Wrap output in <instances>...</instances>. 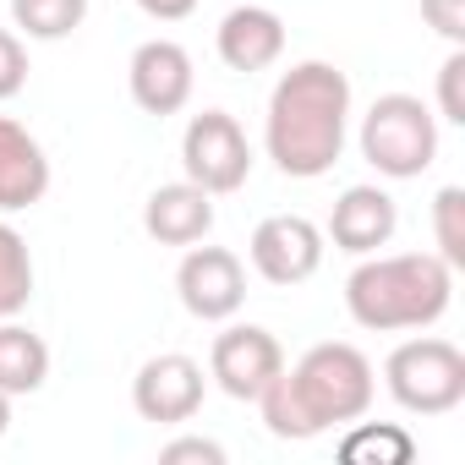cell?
Segmentation results:
<instances>
[{
	"mask_svg": "<svg viewBox=\"0 0 465 465\" xmlns=\"http://www.w3.org/2000/svg\"><path fill=\"white\" fill-rule=\"evenodd\" d=\"M126 83H132L137 110H148V115H175V110H186L197 72H192V55H186L175 39H148V45L132 50Z\"/></svg>",
	"mask_w": 465,
	"mask_h": 465,
	"instance_id": "11",
	"label": "cell"
},
{
	"mask_svg": "<svg viewBox=\"0 0 465 465\" xmlns=\"http://www.w3.org/2000/svg\"><path fill=\"white\" fill-rule=\"evenodd\" d=\"M50 378V345L17 323V318H0V394H39Z\"/></svg>",
	"mask_w": 465,
	"mask_h": 465,
	"instance_id": "16",
	"label": "cell"
},
{
	"mask_svg": "<svg viewBox=\"0 0 465 465\" xmlns=\"http://www.w3.org/2000/svg\"><path fill=\"white\" fill-rule=\"evenodd\" d=\"M12 23L28 39L55 45V39H72L88 23V0H12Z\"/></svg>",
	"mask_w": 465,
	"mask_h": 465,
	"instance_id": "17",
	"label": "cell"
},
{
	"mask_svg": "<svg viewBox=\"0 0 465 465\" xmlns=\"http://www.w3.org/2000/svg\"><path fill=\"white\" fill-rule=\"evenodd\" d=\"M361 159L389 181H416L438 159V115L416 94H383L361 115Z\"/></svg>",
	"mask_w": 465,
	"mask_h": 465,
	"instance_id": "4",
	"label": "cell"
},
{
	"mask_svg": "<svg viewBox=\"0 0 465 465\" xmlns=\"http://www.w3.org/2000/svg\"><path fill=\"white\" fill-rule=\"evenodd\" d=\"M28 88V50H23V34L0 28V104L17 99Z\"/></svg>",
	"mask_w": 465,
	"mask_h": 465,
	"instance_id": "21",
	"label": "cell"
},
{
	"mask_svg": "<svg viewBox=\"0 0 465 465\" xmlns=\"http://www.w3.org/2000/svg\"><path fill=\"white\" fill-rule=\"evenodd\" d=\"M45 192H50L45 143L23 121L0 115V213H23V208L45 203Z\"/></svg>",
	"mask_w": 465,
	"mask_h": 465,
	"instance_id": "13",
	"label": "cell"
},
{
	"mask_svg": "<svg viewBox=\"0 0 465 465\" xmlns=\"http://www.w3.org/2000/svg\"><path fill=\"white\" fill-rule=\"evenodd\" d=\"M280 367H285V351H280V340H274L263 323H230L224 334H213L208 378H213L230 400H258Z\"/></svg>",
	"mask_w": 465,
	"mask_h": 465,
	"instance_id": "9",
	"label": "cell"
},
{
	"mask_svg": "<svg viewBox=\"0 0 465 465\" xmlns=\"http://www.w3.org/2000/svg\"><path fill=\"white\" fill-rule=\"evenodd\" d=\"M372 394H378L372 361L345 340H323L296 367H280L252 405L263 411V427L274 438L307 443L340 421H361L372 411Z\"/></svg>",
	"mask_w": 465,
	"mask_h": 465,
	"instance_id": "1",
	"label": "cell"
},
{
	"mask_svg": "<svg viewBox=\"0 0 465 465\" xmlns=\"http://www.w3.org/2000/svg\"><path fill=\"white\" fill-rule=\"evenodd\" d=\"M213 45H219V61L230 72H247L252 77V72H269L285 55V23L269 6H236V12H224Z\"/></svg>",
	"mask_w": 465,
	"mask_h": 465,
	"instance_id": "15",
	"label": "cell"
},
{
	"mask_svg": "<svg viewBox=\"0 0 465 465\" xmlns=\"http://www.w3.org/2000/svg\"><path fill=\"white\" fill-rule=\"evenodd\" d=\"M460 77H465V50L454 45V55L438 66V115L465 126V99H460Z\"/></svg>",
	"mask_w": 465,
	"mask_h": 465,
	"instance_id": "22",
	"label": "cell"
},
{
	"mask_svg": "<svg viewBox=\"0 0 465 465\" xmlns=\"http://www.w3.org/2000/svg\"><path fill=\"white\" fill-rule=\"evenodd\" d=\"M143 230L159 247H197L213 230V197L203 186H192V181L153 186L148 203H143Z\"/></svg>",
	"mask_w": 465,
	"mask_h": 465,
	"instance_id": "14",
	"label": "cell"
},
{
	"mask_svg": "<svg viewBox=\"0 0 465 465\" xmlns=\"http://www.w3.org/2000/svg\"><path fill=\"white\" fill-rule=\"evenodd\" d=\"M394 230H400V208L383 186H345L329 213V242L351 258H372L378 247L394 242Z\"/></svg>",
	"mask_w": 465,
	"mask_h": 465,
	"instance_id": "12",
	"label": "cell"
},
{
	"mask_svg": "<svg viewBox=\"0 0 465 465\" xmlns=\"http://www.w3.org/2000/svg\"><path fill=\"white\" fill-rule=\"evenodd\" d=\"M159 460H164V465H181V460H203V465H224V449H219L213 438H170V443L159 449Z\"/></svg>",
	"mask_w": 465,
	"mask_h": 465,
	"instance_id": "24",
	"label": "cell"
},
{
	"mask_svg": "<svg viewBox=\"0 0 465 465\" xmlns=\"http://www.w3.org/2000/svg\"><path fill=\"white\" fill-rule=\"evenodd\" d=\"M383 383L400 411L411 416H449L465 400V351L438 334H416L389 351Z\"/></svg>",
	"mask_w": 465,
	"mask_h": 465,
	"instance_id": "5",
	"label": "cell"
},
{
	"mask_svg": "<svg viewBox=\"0 0 465 465\" xmlns=\"http://www.w3.org/2000/svg\"><path fill=\"white\" fill-rule=\"evenodd\" d=\"M175 296L197 323H230L247 302V263L230 247H186L175 269Z\"/></svg>",
	"mask_w": 465,
	"mask_h": 465,
	"instance_id": "7",
	"label": "cell"
},
{
	"mask_svg": "<svg viewBox=\"0 0 465 465\" xmlns=\"http://www.w3.org/2000/svg\"><path fill=\"white\" fill-rule=\"evenodd\" d=\"M432 242L449 269H465V192L460 186H443L432 197Z\"/></svg>",
	"mask_w": 465,
	"mask_h": 465,
	"instance_id": "20",
	"label": "cell"
},
{
	"mask_svg": "<svg viewBox=\"0 0 465 465\" xmlns=\"http://www.w3.org/2000/svg\"><path fill=\"white\" fill-rule=\"evenodd\" d=\"M427 28H438L449 45H465V0H421Z\"/></svg>",
	"mask_w": 465,
	"mask_h": 465,
	"instance_id": "23",
	"label": "cell"
},
{
	"mask_svg": "<svg viewBox=\"0 0 465 465\" xmlns=\"http://www.w3.org/2000/svg\"><path fill=\"white\" fill-rule=\"evenodd\" d=\"M137 6H143L153 23H181V17L197 12V0H137Z\"/></svg>",
	"mask_w": 465,
	"mask_h": 465,
	"instance_id": "25",
	"label": "cell"
},
{
	"mask_svg": "<svg viewBox=\"0 0 465 465\" xmlns=\"http://www.w3.org/2000/svg\"><path fill=\"white\" fill-rule=\"evenodd\" d=\"M181 170L192 186H203L208 197L242 192L252 175V143L242 132V121L230 110H203L186 121L181 132Z\"/></svg>",
	"mask_w": 465,
	"mask_h": 465,
	"instance_id": "6",
	"label": "cell"
},
{
	"mask_svg": "<svg viewBox=\"0 0 465 465\" xmlns=\"http://www.w3.org/2000/svg\"><path fill=\"white\" fill-rule=\"evenodd\" d=\"M247 258L269 285H302L323 269V230L307 213H269L252 230Z\"/></svg>",
	"mask_w": 465,
	"mask_h": 465,
	"instance_id": "10",
	"label": "cell"
},
{
	"mask_svg": "<svg viewBox=\"0 0 465 465\" xmlns=\"http://www.w3.org/2000/svg\"><path fill=\"white\" fill-rule=\"evenodd\" d=\"M12 432V394H0V438Z\"/></svg>",
	"mask_w": 465,
	"mask_h": 465,
	"instance_id": "26",
	"label": "cell"
},
{
	"mask_svg": "<svg viewBox=\"0 0 465 465\" xmlns=\"http://www.w3.org/2000/svg\"><path fill=\"white\" fill-rule=\"evenodd\" d=\"M351 132V77L329 61L291 66L269 94L263 148L291 181H318L340 164Z\"/></svg>",
	"mask_w": 465,
	"mask_h": 465,
	"instance_id": "2",
	"label": "cell"
},
{
	"mask_svg": "<svg viewBox=\"0 0 465 465\" xmlns=\"http://www.w3.org/2000/svg\"><path fill=\"white\" fill-rule=\"evenodd\" d=\"M203 394H208V378H203V361H192L186 351H159L137 367L132 378V405L143 421H159V427H181L203 411Z\"/></svg>",
	"mask_w": 465,
	"mask_h": 465,
	"instance_id": "8",
	"label": "cell"
},
{
	"mask_svg": "<svg viewBox=\"0 0 465 465\" xmlns=\"http://www.w3.org/2000/svg\"><path fill=\"white\" fill-rule=\"evenodd\" d=\"M340 454H345L351 465H361V460H372V465H411L416 443H411L400 427H372V421H361V427L340 443Z\"/></svg>",
	"mask_w": 465,
	"mask_h": 465,
	"instance_id": "19",
	"label": "cell"
},
{
	"mask_svg": "<svg viewBox=\"0 0 465 465\" xmlns=\"http://www.w3.org/2000/svg\"><path fill=\"white\" fill-rule=\"evenodd\" d=\"M28 302H34V252L23 230L0 219V318H17Z\"/></svg>",
	"mask_w": 465,
	"mask_h": 465,
	"instance_id": "18",
	"label": "cell"
},
{
	"mask_svg": "<svg viewBox=\"0 0 465 465\" xmlns=\"http://www.w3.org/2000/svg\"><path fill=\"white\" fill-rule=\"evenodd\" d=\"M454 302V269L438 252H394L361 258L345 280V312L372 334L432 329Z\"/></svg>",
	"mask_w": 465,
	"mask_h": 465,
	"instance_id": "3",
	"label": "cell"
}]
</instances>
